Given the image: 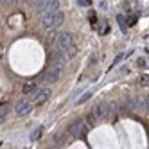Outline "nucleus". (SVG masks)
<instances>
[{
	"label": "nucleus",
	"mask_w": 149,
	"mask_h": 149,
	"mask_svg": "<svg viewBox=\"0 0 149 149\" xmlns=\"http://www.w3.org/2000/svg\"><path fill=\"white\" fill-rule=\"evenodd\" d=\"M41 133H43V127H38V130H36L33 135H31V140H38V138L41 136Z\"/></svg>",
	"instance_id": "obj_13"
},
{
	"label": "nucleus",
	"mask_w": 149,
	"mask_h": 149,
	"mask_svg": "<svg viewBox=\"0 0 149 149\" xmlns=\"http://www.w3.org/2000/svg\"><path fill=\"white\" fill-rule=\"evenodd\" d=\"M54 140L61 144V142H63V135H56V136H54Z\"/></svg>",
	"instance_id": "obj_18"
},
{
	"label": "nucleus",
	"mask_w": 149,
	"mask_h": 149,
	"mask_svg": "<svg viewBox=\"0 0 149 149\" xmlns=\"http://www.w3.org/2000/svg\"><path fill=\"white\" fill-rule=\"evenodd\" d=\"M95 16H97V15H95V11H88V20H90L92 24H95Z\"/></svg>",
	"instance_id": "obj_15"
},
{
	"label": "nucleus",
	"mask_w": 149,
	"mask_h": 149,
	"mask_svg": "<svg viewBox=\"0 0 149 149\" xmlns=\"http://www.w3.org/2000/svg\"><path fill=\"white\" fill-rule=\"evenodd\" d=\"M6 115H7V108H6V106H2V108H0V124L6 120Z\"/></svg>",
	"instance_id": "obj_14"
},
{
	"label": "nucleus",
	"mask_w": 149,
	"mask_h": 149,
	"mask_svg": "<svg viewBox=\"0 0 149 149\" xmlns=\"http://www.w3.org/2000/svg\"><path fill=\"white\" fill-rule=\"evenodd\" d=\"M95 117L97 119H106V117L110 115V104L108 102H99L97 106H95Z\"/></svg>",
	"instance_id": "obj_8"
},
{
	"label": "nucleus",
	"mask_w": 149,
	"mask_h": 149,
	"mask_svg": "<svg viewBox=\"0 0 149 149\" xmlns=\"http://www.w3.org/2000/svg\"><path fill=\"white\" fill-rule=\"evenodd\" d=\"M122 59H124V54H119V56L115 58V61H113V65H111V67H115L117 63H119V61H122Z\"/></svg>",
	"instance_id": "obj_17"
},
{
	"label": "nucleus",
	"mask_w": 149,
	"mask_h": 149,
	"mask_svg": "<svg viewBox=\"0 0 149 149\" xmlns=\"http://www.w3.org/2000/svg\"><path fill=\"white\" fill-rule=\"evenodd\" d=\"M117 22H119L122 33H127V25H126V22H124V16H122V15H117Z\"/></svg>",
	"instance_id": "obj_10"
},
{
	"label": "nucleus",
	"mask_w": 149,
	"mask_h": 149,
	"mask_svg": "<svg viewBox=\"0 0 149 149\" xmlns=\"http://www.w3.org/2000/svg\"><path fill=\"white\" fill-rule=\"evenodd\" d=\"M31 101H20V102H16V106H15V113H16V117H25L27 113H31Z\"/></svg>",
	"instance_id": "obj_7"
},
{
	"label": "nucleus",
	"mask_w": 149,
	"mask_h": 149,
	"mask_svg": "<svg viewBox=\"0 0 149 149\" xmlns=\"http://www.w3.org/2000/svg\"><path fill=\"white\" fill-rule=\"evenodd\" d=\"M63 20H65V15L61 11H50V13H43L41 16V27L45 29H54V27H59L63 24Z\"/></svg>",
	"instance_id": "obj_2"
},
{
	"label": "nucleus",
	"mask_w": 149,
	"mask_h": 149,
	"mask_svg": "<svg viewBox=\"0 0 149 149\" xmlns=\"http://www.w3.org/2000/svg\"><path fill=\"white\" fill-rule=\"evenodd\" d=\"M36 4V9L38 13H50V11H56V9L59 7V2L58 0H34Z\"/></svg>",
	"instance_id": "obj_3"
},
{
	"label": "nucleus",
	"mask_w": 149,
	"mask_h": 149,
	"mask_svg": "<svg viewBox=\"0 0 149 149\" xmlns=\"http://www.w3.org/2000/svg\"><path fill=\"white\" fill-rule=\"evenodd\" d=\"M95 119H97V117H95V113H90V115H86V120H84V122L92 127V126H95Z\"/></svg>",
	"instance_id": "obj_12"
},
{
	"label": "nucleus",
	"mask_w": 149,
	"mask_h": 149,
	"mask_svg": "<svg viewBox=\"0 0 149 149\" xmlns=\"http://www.w3.org/2000/svg\"><path fill=\"white\" fill-rule=\"evenodd\" d=\"M90 97H92V92H84V93L81 95V97H79V99L76 101V104H83V102H86V101H88Z\"/></svg>",
	"instance_id": "obj_11"
},
{
	"label": "nucleus",
	"mask_w": 149,
	"mask_h": 149,
	"mask_svg": "<svg viewBox=\"0 0 149 149\" xmlns=\"http://www.w3.org/2000/svg\"><path fill=\"white\" fill-rule=\"evenodd\" d=\"M33 93H34V95H33V102H34L36 106L43 104V102L50 97V90H49V88H41V90H38V92L34 90Z\"/></svg>",
	"instance_id": "obj_6"
},
{
	"label": "nucleus",
	"mask_w": 149,
	"mask_h": 149,
	"mask_svg": "<svg viewBox=\"0 0 149 149\" xmlns=\"http://www.w3.org/2000/svg\"><path fill=\"white\" fill-rule=\"evenodd\" d=\"M135 22H136V18H135V16H130V25H133Z\"/></svg>",
	"instance_id": "obj_19"
},
{
	"label": "nucleus",
	"mask_w": 149,
	"mask_h": 149,
	"mask_svg": "<svg viewBox=\"0 0 149 149\" xmlns=\"http://www.w3.org/2000/svg\"><path fill=\"white\" fill-rule=\"evenodd\" d=\"M0 146H2V144H0Z\"/></svg>",
	"instance_id": "obj_22"
},
{
	"label": "nucleus",
	"mask_w": 149,
	"mask_h": 149,
	"mask_svg": "<svg viewBox=\"0 0 149 149\" xmlns=\"http://www.w3.org/2000/svg\"><path fill=\"white\" fill-rule=\"evenodd\" d=\"M56 50H61L63 54H65L68 59L76 54V47H74V38L68 34V33H58L56 38H54V43Z\"/></svg>",
	"instance_id": "obj_1"
},
{
	"label": "nucleus",
	"mask_w": 149,
	"mask_h": 149,
	"mask_svg": "<svg viewBox=\"0 0 149 149\" xmlns=\"http://www.w3.org/2000/svg\"><path fill=\"white\" fill-rule=\"evenodd\" d=\"M84 131H86V122H84V120H76L70 126V133H72L74 138H83Z\"/></svg>",
	"instance_id": "obj_5"
},
{
	"label": "nucleus",
	"mask_w": 149,
	"mask_h": 149,
	"mask_svg": "<svg viewBox=\"0 0 149 149\" xmlns=\"http://www.w3.org/2000/svg\"><path fill=\"white\" fill-rule=\"evenodd\" d=\"M61 72H63V67H59V65H52V67L43 74V76H41V81H43V83H54V81L59 79Z\"/></svg>",
	"instance_id": "obj_4"
},
{
	"label": "nucleus",
	"mask_w": 149,
	"mask_h": 149,
	"mask_svg": "<svg viewBox=\"0 0 149 149\" xmlns=\"http://www.w3.org/2000/svg\"><path fill=\"white\" fill-rule=\"evenodd\" d=\"M25 2H34V0H25Z\"/></svg>",
	"instance_id": "obj_21"
},
{
	"label": "nucleus",
	"mask_w": 149,
	"mask_h": 149,
	"mask_svg": "<svg viewBox=\"0 0 149 149\" xmlns=\"http://www.w3.org/2000/svg\"><path fill=\"white\" fill-rule=\"evenodd\" d=\"M79 2V6H83V7H88L90 4H92V0H77Z\"/></svg>",
	"instance_id": "obj_16"
},
{
	"label": "nucleus",
	"mask_w": 149,
	"mask_h": 149,
	"mask_svg": "<svg viewBox=\"0 0 149 149\" xmlns=\"http://www.w3.org/2000/svg\"><path fill=\"white\" fill-rule=\"evenodd\" d=\"M11 2H15V0H0V4H11Z\"/></svg>",
	"instance_id": "obj_20"
},
{
	"label": "nucleus",
	"mask_w": 149,
	"mask_h": 149,
	"mask_svg": "<svg viewBox=\"0 0 149 149\" xmlns=\"http://www.w3.org/2000/svg\"><path fill=\"white\" fill-rule=\"evenodd\" d=\"M34 90H36V84L34 83H27V84H24V88H22L24 93H33Z\"/></svg>",
	"instance_id": "obj_9"
}]
</instances>
